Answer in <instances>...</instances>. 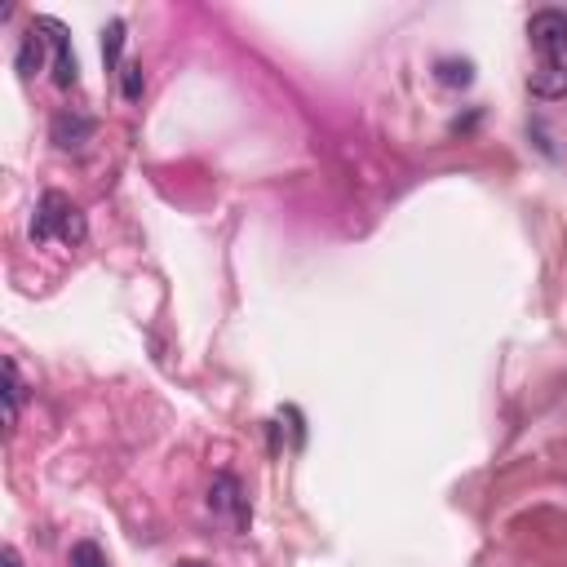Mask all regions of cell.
<instances>
[{
	"mask_svg": "<svg viewBox=\"0 0 567 567\" xmlns=\"http://www.w3.org/2000/svg\"><path fill=\"white\" fill-rule=\"evenodd\" d=\"M528 36H532V49L545 58V63H559V58L567 54V14H559V9H541V14H532Z\"/></svg>",
	"mask_w": 567,
	"mask_h": 567,
	"instance_id": "obj_1",
	"label": "cell"
},
{
	"mask_svg": "<svg viewBox=\"0 0 567 567\" xmlns=\"http://www.w3.org/2000/svg\"><path fill=\"white\" fill-rule=\"evenodd\" d=\"M209 505H213V514H226V519L235 523V528H249V497H244V488H240V479L235 474H213V488H209Z\"/></svg>",
	"mask_w": 567,
	"mask_h": 567,
	"instance_id": "obj_2",
	"label": "cell"
},
{
	"mask_svg": "<svg viewBox=\"0 0 567 567\" xmlns=\"http://www.w3.org/2000/svg\"><path fill=\"white\" fill-rule=\"evenodd\" d=\"M49 138H54L58 151H80L89 138H94V120L80 116V111H63V116H54V129H49Z\"/></svg>",
	"mask_w": 567,
	"mask_h": 567,
	"instance_id": "obj_3",
	"label": "cell"
},
{
	"mask_svg": "<svg viewBox=\"0 0 567 567\" xmlns=\"http://www.w3.org/2000/svg\"><path fill=\"white\" fill-rule=\"evenodd\" d=\"M49 40H54V85L58 89H71L76 85V76H80V67H76V54H71V45H67V36H63V27H54L49 23Z\"/></svg>",
	"mask_w": 567,
	"mask_h": 567,
	"instance_id": "obj_4",
	"label": "cell"
},
{
	"mask_svg": "<svg viewBox=\"0 0 567 567\" xmlns=\"http://www.w3.org/2000/svg\"><path fill=\"white\" fill-rule=\"evenodd\" d=\"M63 209H67V195H58V191H49L45 200H40V213H36V222H32V240H49V235H58V218H63Z\"/></svg>",
	"mask_w": 567,
	"mask_h": 567,
	"instance_id": "obj_5",
	"label": "cell"
},
{
	"mask_svg": "<svg viewBox=\"0 0 567 567\" xmlns=\"http://www.w3.org/2000/svg\"><path fill=\"white\" fill-rule=\"evenodd\" d=\"M40 63H45V36H40L36 27H32V32L23 36V45H18V71L32 80L36 71H40Z\"/></svg>",
	"mask_w": 567,
	"mask_h": 567,
	"instance_id": "obj_6",
	"label": "cell"
},
{
	"mask_svg": "<svg viewBox=\"0 0 567 567\" xmlns=\"http://www.w3.org/2000/svg\"><path fill=\"white\" fill-rule=\"evenodd\" d=\"M23 377H18V364L14 359H5V421L9 426H18V408H23Z\"/></svg>",
	"mask_w": 567,
	"mask_h": 567,
	"instance_id": "obj_7",
	"label": "cell"
},
{
	"mask_svg": "<svg viewBox=\"0 0 567 567\" xmlns=\"http://www.w3.org/2000/svg\"><path fill=\"white\" fill-rule=\"evenodd\" d=\"M85 235H89L85 213H80L76 204H67L63 218H58V240H63V244H85Z\"/></svg>",
	"mask_w": 567,
	"mask_h": 567,
	"instance_id": "obj_8",
	"label": "cell"
},
{
	"mask_svg": "<svg viewBox=\"0 0 567 567\" xmlns=\"http://www.w3.org/2000/svg\"><path fill=\"white\" fill-rule=\"evenodd\" d=\"M67 567H107V554L98 541H76L67 554Z\"/></svg>",
	"mask_w": 567,
	"mask_h": 567,
	"instance_id": "obj_9",
	"label": "cell"
},
{
	"mask_svg": "<svg viewBox=\"0 0 567 567\" xmlns=\"http://www.w3.org/2000/svg\"><path fill=\"white\" fill-rule=\"evenodd\" d=\"M142 89H147L142 63H125V67H120V94H125L129 102H138V98H142Z\"/></svg>",
	"mask_w": 567,
	"mask_h": 567,
	"instance_id": "obj_10",
	"label": "cell"
},
{
	"mask_svg": "<svg viewBox=\"0 0 567 567\" xmlns=\"http://www.w3.org/2000/svg\"><path fill=\"white\" fill-rule=\"evenodd\" d=\"M120 45H125V23H111L107 40H102V63H107V71L120 67Z\"/></svg>",
	"mask_w": 567,
	"mask_h": 567,
	"instance_id": "obj_11",
	"label": "cell"
},
{
	"mask_svg": "<svg viewBox=\"0 0 567 567\" xmlns=\"http://www.w3.org/2000/svg\"><path fill=\"white\" fill-rule=\"evenodd\" d=\"M443 85H470V63H439Z\"/></svg>",
	"mask_w": 567,
	"mask_h": 567,
	"instance_id": "obj_12",
	"label": "cell"
},
{
	"mask_svg": "<svg viewBox=\"0 0 567 567\" xmlns=\"http://www.w3.org/2000/svg\"><path fill=\"white\" fill-rule=\"evenodd\" d=\"M0 567H23V554H18V545H5V550H0Z\"/></svg>",
	"mask_w": 567,
	"mask_h": 567,
	"instance_id": "obj_13",
	"label": "cell"
},
{
	"mask_svg": "<svg viewBox=\"0 0 567 567\" xmlns=\"http://www.w3.org/2000/svg\"><path fill=\"white\" fill-rule=\"evenodd\" d=\"M178 567H209V563H200V559H182Z\"/></svg>",
	"mask_w": 567,
	"mask_h": 567,
	"instance_id": "obj_14",
	"label": "cell"
}]
</instances>
